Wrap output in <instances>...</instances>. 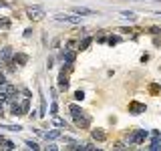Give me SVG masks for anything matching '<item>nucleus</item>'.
<instances>
[{"instance_id":"nucleus-1","label":"nucleus","mask_w":161,"mask_h":151,"mask_svg":"<svg viewBox=\"0 0 161 151\" xmlns=\"http://www.w3.org/2000/svg\"><path fill=\"white\" fill-rule=\"evenodd\" d=\"M28 105H30L28 99H24V101H12L10 103V113L12 115H24L28 111Z\"/></svg>"},{"instance_id":"nucleus-2","label":"nucleus","mask_w":161,"mask_h":151,"mask_svg":"<svg viewBox=\"0 0 161 151\" xmlns=\"http://www.w3.org/2000/svg\"><path fill=\"white\" fill-rule=\"evenodd\" d=\"M53 18L58 20V22H69V24H80V22H83L80 16H77V14H67V12H58V14H54Z\"/></svg>"},{"instance_id":"nucleus-3","label":"nucleus","mask_w":161,"mask_h":151,"mask_svg":"<svg viewBox=\"0 0 161 151\" xmlns=\"http://www.w3.org/2000/svg\"><path fill=\"white\" fill-rule=\"evenodd\" d=\"M26 14H28V18H30L32 22H40V20L46 16V12L42 10L40 6H36V4H34V6H30V8L26 10Z\"/></svg>"},{"instance_id":"nucleus-4","label":"nucleus","mask_w":161,"mask_h":151,"mask_svg":"<svg viewBox=\"0 0 161 151\" xmlns=\"http://www.w3.org/2000/svg\"><path fill=\"white\" fill-rule=\"evenodd\" d=\"M147 135L149 133L147 131H143V129H139V131H135V133H131V135H127V143H143V141L147 139Z\"/></svg>"},{"instance_id":"nucleus-5","label":"nucleus","mask_w":161,"mask_h":151,"mask_svg":"<svg viewBox=\"0 0 161 151\" xmlns=\"http://www.w3.org/2000/svg\"><path fill=\"white\" fill-rule=\"evenodd\" d=\"M151 137H153V145H151L149 151H161V135H159V131H151Z\"/></svg>"},{"instance_id":"nucleus-6","label":"nucleus","mask_w":161,"mask_h":151,"mask_svg":"<svg viewBox=\"0 0 161 151\" xmlns=\"http://www.w3.org/2000/svg\"><path fill=\"white\" fill-rule=\"evenodd\" d=\"M147 107H145V103H131L129 105V113H133V115H139V113H143Z\"/></svg>"},{"instance_id":"nucleus-7","label":"nucleus","mask_w":161,"mask_h":151,"mask_svg":"<svg viewBox=\"0 0 161 151\" xmlns=\"http://www.w3.org/2000/svg\"><path fill=\"white\" fill-rule=\"evenodd\" d=\"M12 59V49L10 46H4V49H0V60L2 63H6V60Z\"/></svg>"},{"instance_id":"nucleus-8","label":"nucleus","mask_w":161,"mask_h":151,"mask_svg":"<svg viewBox=\"0 0 161 151\" xmlns=\"http://www.w3.org/2000/svg\"><path fill=\"white\" fill-rule=\"evenodd\" d=\"M73 14H77V16H91V14H95V12L87 10V8H80V6H73Z\"/></svg>"},{"instance_id":"nucleus-9","label":"nucleus","mask_w":161,"mask_h":151,"mask_svg":"<svg viewBox=\"0 0 161 151\" xmlns=\"http://www.w3.org/2000/svg\"><path fill=\"white\" fill-rule=\"evenodd\" d=\"M75 123L79 125V127H89V123H91V121H89V117L87 115H79V117H75Z\"/></svg>"},{"instance_id":"nucleus-10","label":"nucleus","mask_w":161,"mask_h":151,"mask_svg":"<svg viewBox=\"0 0 161 151\" xmlns=\"http://www.w3.org/2000/svg\"><path fill=\"white\" fill-rule=\"evenodd\" d=\"M12 60H14L16 64H18V67H22V64H26V60H28V57L24 53H18V54H14V57H12Z\"/></svg>"},{"instance_id":"nucleus-11","label":"nucleus","mask_w":161,"mask_h":151,"mask_svg":"<svg viewBox=\"0 0 161 151\" xmlns=\"http://www.w3.org/2000/svg\"><path fill=\"white\" fill-rule=\"evenodd\" d=\"M58 87H61V91L69 89V81L65 79V73H61V77H58Z\"/></svg>"},{"instance_id":"nucleus-12","label":"nucleus","mask_w":161,"mask_h":151,"mask_svg":"<svg viewBox=\"0 0 161 151\" xmlns=\"http://www.w3.org/2000/svg\"><path fill=\"white\" fill-rule=\"evenodd\" d=\"M105 137H107V135H105V131H103V129H95V131H93V139H97V141H103Z\"/></svg>"},{"instance_id":"nucleus-13","label":"nucleus","mask_w":161,"mask_h":151,"mask_svg":"<svg viewBox=\"0 0 161 151\" xmlns=\"http://www.w3.org/2000/svg\"><path fill=\"white\" fill-rule=\"evenodd\" d=\"M65 63L67 64H73L75 63V53H73V50H65Z\"/></svg>"},{"instance_id":"nucleus-14","label":"nucleus","mask_w":161,"mask_h":151,"mask_svg":"<svg viewBox=\"0 0 161 151\" xmlns=\"http://www.w3.org/2000/svg\"><path fill=\"white\" fill-rule=\"evenodd\" d=\"M69 111H71V115H73V119H75V117H79V115H83V111H80V107H79V105H71V107H69Z\"/></svg>"},{"instance_id":"nucleus-15","label":"nucleus","mask_w":161,"mask_h":151,"mask_svg":"<svg viewBox=\"0 0 161 151\" xmlns=\"http://www.w3.org/2000/svg\"><path fill=\"white\" fill-rule=\"evenodd\" d=\"M91 40H93L91 36H87V38H83V40H79V50H85L89 45H91Z\"/></svg>"},{"instance_id":"nucleus-16","label":"nucleus","mask_w":161,"mask_h":151,"mask_svg":"<svg viewBox=\"0 0 161 151\" xmlns=\"http://www.w3.org/2000/svg\"><path fill=\"white\" fill-rule=\"evenodd\" d=\"M44 137H46V139H58L61 133H58V131H48V133H44Z\"/></svg>"},{"instance_id":"nucleus-17","label":"nucleus","mask_w":161,"mask_h":151,"mask_svg":"<svg viewBox=\"0 0 161 151\" xmlns=\"http://www.w3.org/2000/svg\"><path fill=\"white\" fill-rule=\"evenodd\" d=\"M0 127H2V129H8V131H20V129H22L20 125H0Z\"/></svg>"},{"instance_id":"nucleus-18","label":"nucleus","mask_w":161,"mask_h":151,"mask_svg":"<svg viewBox=\"0 0 161 151\" xmlns=\"http://www.w3.org/2000/svg\"><path fill=\"white\" fill-rule=\"evenodd\" d=\"M26 145H28L32 151H40V147H39V143H36V141H26Z\"/></svg>"},{"instance_id":"nucleus-19","label":"nucleus","mask_w":161,"mask_h":151,"mask_svg":"<svg viewBox=\"0 0 161 151\" xmlns=\"http://www.w3.org/2000/svg\"><path fill=\"white\" fill-rule=\"evenodd\" d=\"M77 46H79L77 40H69V42H67V50H73V49H77Z\"/></svg>"},{"instance_id":"nucleus-20","label":"nucleus","mask_w":161,"mask_h":151,"mask_svg":"<svg viewBox=\"0 0 161 151\" xmlns=\"http://www.w3.org/2000/svg\"><path fill=\"white\" fill-rule=\"evenodd\" d=\"M0 28H10V20H8V18H0Z\"/></svg>"},{"instance_id":"nucleus-21","label":"nucleus","mask_w":161,"mask_h":151,"mask_svg":"<svg viewBox=\"0 0 161 151\" xmlns=\"http://www.w3.org/2000/svg\"><path fill=\"white\" fill-rule=\"evenodd\" d=\"M121 16H125V18H129V20H135V18H137V16H135L133 12H127V10H123V12H121Z\"/></svg>"},{"instance_id":"nucleus-22","label":"nucleus","mask_w":161,"mask_h":151,"mask_svg":"<svg viewBox=\"0 0 161 151\" xmlns=\"http://www.w3.org/2000/svg\"><path fill=\"white\" fill-rule=\"evenodd\" d=\"M119 40H121L119 36H109V40H107V42H109V45H117Z\"/></svg>"},{"instance_id":"nucleus-23","label":"nucleus","mask_w":161,"mask_h":151,"mask_svg":"<svg viewBox=\"0 0 161 151\" xmlns=\"http://www.w3.org/2000/svg\"><path fill=\"white\" fill-rule=\"evenodd\" d=\"M75 99H77V101H83V99H85V93H83V91H77V93H75Z\"/></svg>"},{"instance_id":"nucleus-24","label":"nucleus","mask_w":161,"mask_h":151,"mask_svg":"<svg viewBox=\"0 0 161 151\" xmlns=\"http://www.w3.org/2000/svg\"><path fill=\"white\" fill-rule=\"evenodd\" d=\"M57 111H58V105H57V103H53V107H50V113L57 115Z\"/></svg>"},{"instance_id":"nucleus-25","label":"nucleus","mask_w":161,"mask_h":151,"mask_svg":"<svg viewBox=\"0 0 161 151\" xmlns=\"http://www.w3.org/2000/svg\"><path fill=\"white\" fill-rule=\"evenodd\" d=\"M54 125H57V127H62V125H65V123H62V121L58 119V117H54Z\"/></svg>"},{"instance_id":"nucleus-26","label":"nucleus","mask_w":161,"mask_h":151,"mask_svg":"<svg viewBox=\"0 0 161 151\" xmlns=\"http://www.w3.org/2000/svg\"><path fill=\"white\" fill-rule=\"evenodd\" d=\"M46 151H58V149H57V145H48V147H46Z\"/></svg>"},{"instance_id":"nucleus-27","label":"nucleus","mask_w":161,"mask_h":151,"mask_svg":"<svg viewBox=\"0 0 161 151\" xmlns=\"http://www.w3.org/2000/svg\"><path fill=\"white\" fill-rule=\"evenodd\" d=\"M4 83H6V79H4V75L0 73V85H4Z\"/></svg>"},{"instance_id":"nucleus-28","label":"nucleus","mask_w":161,"mask_h":151,"mask_svg":"<svg viewBox=\"0 0 161 151\" xmlns=\"http://www.w3.org/2000/svg\"><path fill=\"white\" fill-rule=\"evenodd\" d=\"M6 6V2H4V0H0V8H4Z\"/></svg>"},{"instance_id":"nucleus-29","label":"nucleus","mask_w":161,"mask_h":151,"mask_svg":"<svg viewBox=\"0 0 161 151\" xmlns=\"http://www.w3.org/2000/svg\"><path fill=\"white\" fill-rule=\"evenodd\" d=\"M155 14H159V16H161V10H157V12H155Z\"/></svg>"},{"instance_id":"nucleus-30","label":"nucleus","mask_w":161,"mask_h":151,"mask_svg":"<svg viewBox=\"0 0 161 151\" xmlns=\"http://www.w3.org/2000/svg\"><path fill=\"white\" fill-rule=\"evenodd\" d=\"M95 151H103V149H95Z\"/></svg>"}]
</instances>
